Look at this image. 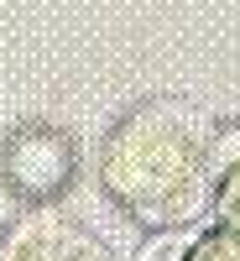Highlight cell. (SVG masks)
Here are the masks:
<instances>
[{
  "label": "cell",
  "instance_id": "obj_1",
  "mask_svg": "<svg viewBox=\"0 0 240 261\" xmlns=\"http://www.w3.org/2000/svg\"><path fill=\"white\" fill-rule=\"evenodd\" d=\"M73 172V141L52 125H21L6 141V178L26 199H47Z\"/></svg>",
  "mask_w": 240,
  "mask_h": 261
},
{
  "label": "cell",
  "instance_id": "obj_2",
  "mask_svg": "<svg viewBox=\"0 0 240 261\" xmlns=\"http://www.w3.org/2000/svg\"><path fill=\"white\" fill-rule=\"evenodd\" d=\"M141 261H240V235H162Z\"/></svg>",
  "mask_w": 240,
  "mask_h": 261
}]
</instances>
